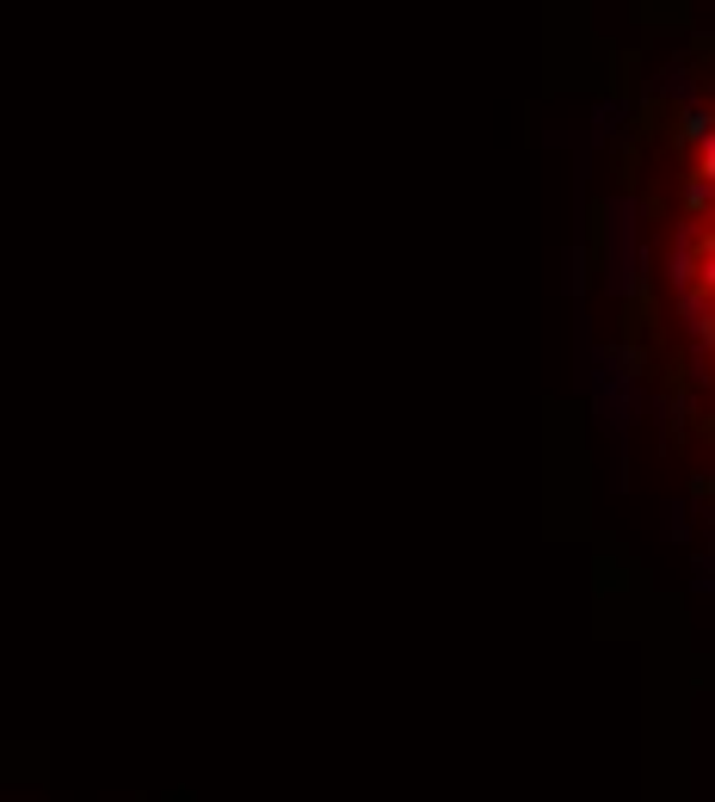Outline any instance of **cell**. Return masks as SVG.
I'll return each mask as SVG.
<instances>
[{"label":"cell","mask_w":715,"mask_h":802,"mask_svg":"<svg viewBox=\"0 0 715 802\" xmlns=\"http://www.w3.org/2000/svg\"><path fill=\"white\" fill-rule=\"evenodd\" d=\"M672 284H679V315L697 333V347L715 364V111L691 118L679 167V198H672Z\"/></svg>","instance_id":"obj_1"}]
</instances>
